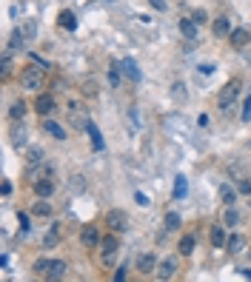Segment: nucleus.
<instances>
[{
	"instance_id": "11",
	"label": "nucleus",
	"mask_w": 251,
	"mask_h": 282,
	"mask_svg": "<svg viewBox=\"0 0 251 282\" xmlns=\"http://www.w3.org/2000/svg\"><path fill=\"white\" fill-rule=\"evenodd\" d=\"M34 194L43 199L49 197V194H54V180L51 177H40V180H34Z\"/></svg>"
},
{
	"instance_id": "2",
	"label": "nucleus",
	"mask_w": 251,
	"mask_h": 282,
	"mask_svg": "<svg viewBox=\"0 0 251 282\" xmlns=\"http://www.w3.org/2000/svg\"><path fill=\"white\" fill-rule=\"evenodd\" d=\"M100 251H103V265L112 268V262H114V257H117V251H120V242H117V237H114V231L100 239Z\"/></svg>"
},
{
	"instance_id": "32",
	"label": "nucleus",
	"mask_w": 251,
	"mask_h": 282,
	"mask_svg": "<svg viewBox=\"0 0 251 282\" xmlns=\"http://www.w3.org/2000/svg\"><path fill=\"white\" fill-rule=\"evenodd\" d=\"M83 94L86 97H97V83L94 80H83Z\"/></svg>"
},
{
	"instance_id": "20",
	"label": "nucleus",
	"mask_w": 251,
	"mask_h": 282,
	"mask_svg": "<svg viewBox=\"0 0 251 282\" xmlns=\"http://www.w3.org/2000/svg\"><path fill=\"white\" fill-rule=\"evenodd\" d=\"M163 225H166V231H177V228L183 225V219H180V214H177V211H168L166 219H163Z\"/></svg>"
},
{
	"instance_id": "9",
	"label": "nucleus",
	"mask_w": 251,
	"mask_h": 282,
	"mask_svg": "<svg viewBox=\"0 0 251 282\" xmlns=\"http://www.w3.org/2000/svg\"><path fill=\"white\" fill-rule=\"evenodd\" d=\"M211 32L217 34V37H228V34H231V20L226 15L214 17V20H211Z\"/></svg>"
},
{
	"instance_id": "26",
	"label": "nucleus",
	"mask_w": 251,
	"mask_h": 282,
	"mask_svg": "<svg viewBox=\"0 0 251 282\" xmlns=\"http://www.w3.org/2000/svg\"><path fill=\"white\" fill-rule=\"evenodd\" d=\"M49 268H51V260H46V257H40V260H37V262H34V274H37V277H46V274H49Z\"/></svg>"
},
{
	"instance_id": "46",
	"label": "nucleus",
	"mask_w": 251,
	"mask_h": 282,
	"mask_svg": "<svg viewBox=\"0 0 251 282\" xmlns=\"http://www.w3.org/2000/svg\"><path fill=\"white\" fill-rule=\"evenodd\" d=\"M240 274H243V277H249V280H251V271H249V268H243V271H240Z\"/></svg>"
},
{
	"instance_id": "14",
	"label": "nucleus",
	"mask_w": 251,
	"mask_h": 282,
	"mask_svg": "<svg viewBox=\"0 0 251 282\" xmlns=\"http://www.w3.org/2000/svg\"><path fill=\"white\" fill-rule=\"evenodd\" d=\"M66 260H51V268H49V274H46V280H63L66 277Z\"/></svg>"
},
{
	"instance_id": "17",
	"label": "nucleus",
	"mask_w": 251,
	"mask_h": 282,
	"mask_svg": "<svg viewBox=\"0 0 251 282\" xmlns=\"http://www.w3.org/2000/svg\"><path fill=\"white\" fill-rule=\"evenodd\" d=\"M223 225H228V228L240 225V214H237L234 205H226V211H223Z\"/></svg>"
},
{
	"instance_id": "35",
	"label": "nucleus",
	"mask_w": 251,
	"mask_h": 282,
	"mask_svg": "<svg viewBox=\"0 0 251 282\" xmlns=\"http://www.w3.org/2000/svg\"><path fill=\"white\" fill-rule=\"evenodd\" d=\"M237 191H240V194H249V197H251V180H249V177H243V180H240Z\"/></svg>"
},
{
	"instance_id": "28",
	"label": "nucleus",
	"mask_w": 251,
	"mask_h": 282,
	"mask_svg": "<svg viewBox=\"0 0 251 282\" xmlns=\"http://www.w3.org/2000/svg\"><path fill=\"white\" fill-rule=\"evenodd\" d=\"M26 163H29V166H37V163H43V149L32 146V149H29V154H26Z\"/></svg>"
},
{
	"instance_id": "30",
	"label": "nucleus",
	"mask_w": 251,
	"mask_h": 282,
	"mask_svg": "<svg viewBox=\"0 0 251 282\" xmlns=\"http://www.w3.org/2000/svg\"><path fill=\"white\" fill-rule=\"evenodd\" d=\"M23 143H26V129L17 126L15 131H12V146H23Z\"/></svg>"
},
{
	"instance_id": "36",
	"label": "nucleus",
	"mask_w": 251,
	"mask_h": 282,
	"mask_svg": "<svg viewBox=\"0 0 251 282\" xmlns=\"http://www.w3.org/2000/svg\"><path fill=\"white\" fill-rule=\"evenodd\" d=\"M23 34H26V37H34V34H37V23H34V20H26V26H23Z\"/></svg>"
},
{
	"instance_id": "7",
	"label": "nucleus",
	"mask_w": 251,
	"mask_h": 282,
	"mask_svg": "<svg viewBox=\"0 0 251 282\" xmlns=\"http://www.w3.org/2000/svg\"><path fill=\"white\" fill-rule=\"evenodd\" d=\"M228 43H231L234 49H246V46L251 43L249 29H231V34H228Z\"/></svg>"
},
{
	"instance_id": "21",
	"label": "nucleus",
	"mask_w": 251,
	"mask_h": 282,
	"mask_svg": "<svg viewBox=\"0 0 251 282\" xmlns=\"http://www.w3.org/2000/svg\"><path fill=\"white\" fill-rule=\"evenodd\" d=\"M57 242H60V228H57V225H51L49 234L43 237V248H54Z\"/></svg>"
},
{
	"instance_id": "31",
	"label": "nucleus",
	"mask_w": 251,
	"mask_h": 282,
	"mask_svg": "<svg viewBox=\"0 0 251 282\" xmlns=\"http://www.w3.org/2000/svg\"><path fill=\"white\" fill-rule=\"evenodd\" d=\"M32 214H37V217H49V214H51V205H49V202H34Z\"/></svg>"
},
{
	"instance_id": "24",
	"label": "nucleus",
	"mask_w": 251,
	"mask_h": 282,
	"mask_svg": "<svg viewBox=\"0 0 251 282\" xmlns=\"http://www.w3.org/2000/svg\"><path fill=\"white\" fill-rule=\"evenodd\" d=\"M120 68H123L132 80H140V68H137V63H134L132 57H129V60H123V66H120Z\"/></svg>"
},
{
	"instance_id": "43",
	"label": "nucleus",
	"mask_w": 251,
	"mask_h": 282,
	"mask_svg": "<svg viewBox=\"0 0 251 282\" xmlns=\"http://www.w3.org/2000/svg\"><path fill=\"white\" fill-rule=\"evenodd\" d=\"M211 71H214V66H211V63H203V66H200V74H211Z\"/></svg>"
},
{
	"instance_id": "15",
	"label": "nucleus",
	"mask_w": 251,
	"mask_h": 282,
	"mask_svg": "<svg viewBox=\"0 0 251 282\" xmlns=\"http://www.w3.org/2000/svg\"><path fill=\"white\" fill-rule=\"evenodd\" d=\"M226 248H228V254H243V248H246V237L243 234H231L228 239H226Z\"/></svg>"
},
{
	"instance_id": "3",
	"label": "nucleus",
	"mask_w": 251,
	"mask_h": 282,
	"mask_svg": "<svg viewBox=\"0 0 251 282\" xmlns=\"http://www.w3.org/2000/svg\"><path fill=\"white\" fill-rule=\"evenodd\" d=\"M106 225H109V231L123 234L129 228V217H126V211H120V208H112V211L106 214Z\"/></svg>"
},
{
	"instance_id": "42",
	"label": "nucleus",
	"mask_w": 251,
	"mask_h": 282,
	"mask_svg": "<svg viewBox=\"0 0 251 282\" xmlns=\"http://www.w3.org/2000/svg\"><path fill=\"white\" fill-rule=\"evenodd\" d=\"M177 100H185V91H183V86H174V91H171Z\"/></svg>"
},
{
	"instance_id": "8",
	"label": "nucleus",
	"mask_w": 251,
	"mask_h": 282,
	"mask_svg": "<svg viewBox=\"0 0 251 282\" xmlns=\"http://www.w3.org/2000/svg\"><path fill=\"white\" fill-rule=\"evenodd\" d=\"M137 271L140 274H154L157 271V257L154 254H140L137 257Z\"/></svg>"
},
{
	"instance_id": "38",
	"label": "nucleus",
	"mask_w": 251,
	"mask_h": 282,
	"mask_svg": "<svg viewBox=\"0 0 251 282\" xmlns=\"http://www.w3.org/2000/svg\"><path fill=\"white\" fill-rule=\"evenodd\" d=\"M240 117H243V123H251V97L243 103V114Z\"/></svg>"
},
{
	"instance_id": "29",
	"label": "nucleus",
	"mask_w": 251,
	"mask_h": 282,
	"mask_svg": "<svg viewBox=\"0 0 251 282\" xmlns=\"http://www.w3.org/2000/svg\"><path fill=\"white\" fill-rule=\"evenodd\" d=\"M86 131L91 134V140H94V149H103V140H100V131H97V126H94V123H86Z\"/></svg>"
},
{
	"instance_id": "18",
	"label": "nucleus",
	"mask_w": 251,
	"mask_h": 282,
	"mask_svg": "<svg viewBox=\"0 0 251 282\" xmlns=\"http://www.w3.org/2000/svg\"><path fill=\"white\" fill-rule=\"evenodd\" d=\"M220 197H223L226 205H234V202H237V188H231L228 183H223V185H220Z\"/></svg>"
},
{
	"instance_id": "25",
	"label": "nucleus",
	"mask_w": 251,
	"mask_h": 282,
	"mask_svg": "<svg viewBox=\"0 0 251 282\" xmlns=\"http://www.w3.org/2000/svg\"><path fill=\"white\" fill-rule=\"evenodd\" d=\"M68 188H71L74 194H83V191H86V180H83V174H74V177L68 180Z\"/></svg>"
},
{
	"instance_id": "27",
	"label": "nucleus",
	"mask_w": 251,
	"mask_h": 282,
	"mask_svg": "<svg viewBox=\"0 0 251 282\" xmlns=\"http://www.w3.org/2000/svg\"><path fill=\"white\" fill-rule=\"evenodd\" d=\"M23 114H26V103H23V100L12 103V108H9V117H12V120H23Z\"/></svg>"
},
{
	"instance_id": "34",
	"label": "nucleus",
	"mask_w": 251,
	"mask_h": 282,
	"mask_svg": "<svg viewBox=\"0 0 251 282\" xmlns=\"http://www.w3.org/2000/svg\"><path fill=\"white\" fill-rule=\"evenodd\" d=\"M185 188H188V185H185V177H177V183H174V197H183Z\"/></svg>"
},
{
	"instance_id": "41",
	"label": "nucleus",
	"mask_w": 251,
	"mask_h": 282,
	"mask_svg": "<svg viewBox=\"0 0 251 282\" xmlns=\"http://www.w3.org/2000/svg\"><path fill=\"white\" fill-rule=\"evenodd\" d=\"M0 191H3V197H9V194H12V183H9V180H3V185H0Z\"/></svg>"
},
{
	"instance_id": "40",
	"label": "nucleus",
	"mask_w": 251,
	"mask_h": 282,
	"mask_svg": "<svg viewBox=\"0 0 251 282\" xmlns=\"http://www.w3.org/2000/svg\"><path fill=\"white\" fill-rule=\"evenodd\" d=\"M17 222H20L23 231H29V217H26V214H17Z\"/></svg>"
},
{
	"instance_id": "39",
	"label": "nucleus",
	"mask_w": 251,
	"mask_h": 282,
	"mask_svg": "<svg viewBox=\"0 0 251 282\" xmlns=\"http://www.w3.org/2000/svg\"><path fill=\"white\" fill-rule=\"evenodd\" d=\"M151 9H157V12H166V0H149Z\"/></svg>"
},
{
	"instance_id": "10",
	"label": "nucleus",
	"mask_w": 251,
	"mask_h": 282,
	"mask_svg": "<svg viewBox=\"0 0 251 282\" xmlns=\"http://www.w3.org/2000/svg\"><path fill=\"white\" fill-rule=\"evenodd\" d=\"M34 108H37V114H40V117H49L51 111H54V100H51L49 94H37Z\"/></svg>"
},
{
	"instance_id": "4",
	"label": "nucleus",
	"mask_w": 251,
	"mask_h": 282,
	"mask_svg": "<svg viewBox=\"0 0 251 282\" xmlns=\"http://www.w3.org/2000/svg\"><path fill=\"white\" fill-rule=\"evenodd\" d=\"M237 94H240V80H228L226 83V88L220 91V97H217V106L226 111V108H231V103L237 100Z\"/></svg>"
},
{
	"instance_id": "22",
	"label": "nucleus",
	"mask_w": 251,
	"mask_h": 282,
	"mask_svg": "<svg viewBox=\"0 0 251 282\" xmlns=\"http://www.w3.org/2000/svg\"><path fill=\"white\" fill-rule=\"evenodd\" d=\"M191 254H194V237L185 234L183 239H180V257H191Z\"/></svg>"
},
{
	"instance_id": "37",
	"label": "nucleus",
	"mask_w": 251,
	"mask_h": 282,
	"mask_svg": "<svg viewBox=\"0 0 251 282\" xmlns=\"http://www.w3.org/2000/svg\"><path fill=\"white\" fill-rule=\"evenodd\" d=\"M191 20H194V23H197V26H203V23H208V15H205V12H203V9H197V12H194V15H191Z\"/></svg>"
},
{
	"instance_id": "19",
	"label": "nucleus",
	"mask_w": 251,
	"mask_h": 282,
	"mask_svg": "<svg viewBox=\"0 0 251 282\" xmlns=\"http://www.w3.org/2000/svg\"><path fill=\"white\" fill-rule=\"evenodd\" d=\"M211 245H214V248H226V228H223V225H214V228H211Z\"/></svg>"
},
{
	"instance_id": "6",
	"label": "nucleus",
	"mask_w": 251,
	"mask_h": 282,
	"mask_svg": "<svg viewBox=\"0 0 251 282\" xmlns=\"http://www.w3.org/2000/svg\"><path fill=\"white\" fill-rule=\"evenodd\" d=\"M40 126H43V131L51 134L54 140H66V129H63L60 123H54L51 117H40Z\"/></svg>"
},
{
	"instance_id": "13",
	"label": "nucleus",
	"mask_w": 251,
	"mask_h": 282,
	"mask_svg": "<svg viewBox=\"0 0 251 282\" xmlns=\"http://www.w3.org/2000/svg\"><path fill=\"white\" fill-rule=\"evenodd\" d=\"M57 26H60V29H66V32H74V29H77V17H74V12L63 9V12L57 15Z\"/></svg>"
},
{
	"instance_id": "33",
	"label": "nucleus",
	"mask_w": 251,
	"mask_h": 282,
	"mask_svg": "<svg viewBox=\"0 0 251 282\" xmlns=\"http://www.w3.org/2000/svg\"><path fill=\"white\" fill-rule=\"evenodd\" d=\"M109 83H112V88H117V86H120V66L109 68Z\"/></svg>"
},
{
	"instance_id": "12",
	"label": "nucleus",
	"mask_w": 251,
	"mask_h": 282,
	"mask_svg": "<svg viewBox=\"0 0 251 282\" xmlns=\"http://www.w3.org/2000/svg\"><path fill=\"white\" fill-rule=\"evenodd\" d=\"M100 239H103V237L97 234V228H91V225L80 231V242H83L86 248H94V245H100Z\"/></svg>"
},
{
	"instance_id": "1",
	"label": "nucleus",
	"mask_w": 251,
	"mask_h": 282,
	"mask_svg": "<svg viewBox=\"0 0 251 282\" xmlns=\"http://www.w3.org/2000/svg\"><path fill=\"white\" fill-rule=\"evenodd\" d=\"M20 86L29 88V91H40V88H43V71L37 66L23 68V71H20Z\"/></svg>"
},
{
	"instance_id": "45",
	"label": "nucleus",
	"mask_w": 251,
	"mask_h": 282,
	"mask_svg": "<svg viewBox=\"0 0 251 282\" xmlns=\"http://www.w3.org/2000/svg\"><path fill=\"white\" fill-rule=\"evenodd\" d=\"M114 280H117V282H123V280H126V268H120L117 274H114Z\"/></svg>"
},
{
	"instance_id": "5",
	"label": "nucleus",
	"mask_w": 251,
	"mask_h": 282,
	"mask_svg": "<svg viewBox=\"0 0 251 282\" xmlns=\"http://www.w3.org/2000/svg\"><path fill=\"white\" fill-rule=\"evenodd\" d=\"M177 265H180V260L177 257H166L163 262H157V280H171L174 274H177Z\"/></svg>"
},
{
	"instance_id": "23",
	"label": "nucleus",
	"mask_w": 251,
	"mask_h": 282,
	"mask_svg": "<svg viewBox=\"0 0 251 282\" xmlns=\"http://www.w3.org/2000/svg\"><path fill=\"white\" fill-rule=\"evenodd\" d=\"M23 43H26V34L20 32V29H17V32H12V37H9V49L17 51V49H23Z\"/></svg>"
},
{
	"instance_id": "16",
	"label": "nucleus",
	"mask_w": 251,
	"mask_h": 282,
	"mask_svg": "<svg viewBox=\"0 0 251 282\" xmlns=\"http://www.w3.org/2000/svg\"><path fill=\"white\" fill-rule=\"evenodd\" d=\"M180 34H183L185 40H194V37H197V23H194L191 17H183V20H180Z\"/></svg>"
},
{
	"instance_id": "44",
	"label": "nucleus",
	"mask_w": 251,
	"mask_h": 282,
	"mask_svg": "<svg viewBox=\"0 0 251 282\" xmlns=\"http://www.w3.org/2000/svg\"><path fill=\"white\" fill-rule=\"evenodd\" d=\"M137 205H143V208L149 205V199H146V194H137Z\"/></svg>"
}]
</instances>
